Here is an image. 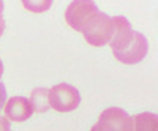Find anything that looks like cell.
<instances>
[{"label":"cell","instance_id":"cell-12","mask_svg":"<svg viewBox=\"0 0 158 131\" xmlns=\"http://www.w3.org/2000/svg\"><path fill=\"white\" fill-rule=\"evenodd\" d=\"M3 32H5V19H3L2 14H0V36L3 35Z\"/></svg>","mask_w":158,"mask_h":131},{"label":"cell","instance_id":"cell-11","mask_svg":"<svg viewBox=\"0 0 158 131\" xmlns=\"http://www.w3.org/2000/svg\"><path fill=\"white\" fill-rule=\"evenodd\" d=\"M0 131H11L10 120L6 119V117H3V115H0Z\"/></svg>","mask_w":158,"mask_h":131},{"label":"cell","instance_id":"cell-2","mask_svg":"<svg viewBox=\"0 0 158 131\" xmlns=\"http://www.w3.org/2000/svg\"><path fill=\"white\" fill-rule=\"evenodd\" d=\"M114 32H115L114 18L108 16L106 13L98 11L97 14L87 22V25L84 27V30L81 33H82V36L85 38V41L90 46L103 47V46L111 43L112 36H114Z\"/></svg>","mask_w":158,"mask_h":131},{"label":"cell","instance_id":"cell-9","mask_svg":"<svg viewBox=\"0 0 158 131\" xmlns=\"http://www.w3.org/2000/svg\"><path fill=\"white\" fill-rule=\"evenodd\" d=\"M22 6L32 13H44L52 6V0H21Z\"/></svg>","mask_w":158,"mask_h":131},{"label":"cell","instance_id":"cell-8","mask_svg":"<svg viewBox=\"0 0 158 131\" xmlns=\"http://www.w3.org/2000/svg\"><path fill=\"white\" fill-rule=\"evenodd\" d=\"M48 93H49V90L46 88H36L32 92V95H30V103H32V106H33V111H38V112H44L46 109H49V100H48Z\"/></svg>","mask_w":158,"mask_h":131},{"label":"cell","instance_id":"cell-13","mask_svg":"<svg viewBox=\"0 0 158 131\" xmlns=\"http://www.w3.org/2000/svg\"><path fill=\"white\" fill-rule=\"evenodd\" d=\"M2 74H3V63L0 60V77H2Z\"/></svg>","mask_w":158,"mask_h":131},{"label":"cell","instance_id":"cell-7","mask_svg":"<svg viewBox=\"0 0 158 131\" xmlns=\"http://www.w3.org/2000/svg\"><path fill=\"white\" fill-rule=\"evenodd\" d=\"M128 131H158V115L153 112H141L130 117Z\"/></svg>","mask_w":158,"mask_h":131},{"label":"cell","instance_id":"cell-4","mask_svg":"<svg viewBox=\"0 0 158 131\" xmlns=\"http://www.w3.org/2000/svg\"><path fill=\"white\" fill-rule=\"evenodd\" d=\"M94 0H73L65 11V21L76 32H82L87 22L98 13Z\"/></svg>","mask_w":158,"mask_h":131},{"label":"cell","instance_id":"cell-1","mask_svg":"<svg viewBox=\"0 0 158 131\" xmlns=\"http://www.w3.org/2000/svg\"><path fill=\"white\" fill-rule=\"evenodd\" d=\"M115 32L111 40V49L114 57L125 65L139 63L149 52V43L146 36L131 29V24L123 16H114Z\"/></svg>","mask_w":158,"mask_h":131},{"label":"cell","instance_id":"cell-6","mask_svg":"<svg viewBox=\"0 0 158 131\" xmlns=\"http://www.w3.org/2000/svg\"><path fill=\"white\" fill-rule=\"evenodd\" d=\"M5 117L13 122H25L33 115V106L29 98L24 96H11L8 101H5Z\"/></svg>","mask_w":158,"mask_h":131},{"label":"cell","instance_id":"cell-10","mask_svg":"<svg viewBox=\"0 0 158 131\" xmlns=\"http://www.w3.org/2000/svg\"><path fill=\"white\" fill-rule=\"evenodd\" d=\"M5 101H6V88L2 82H0V109H3Z\"/></svg>","mask_w":158,"mask_h":131},{"label":"cell","instance_id":"cell-14","mask_svg":"<svg viewBox=\"0 0 158 131\" xmlns=\"http://www.w3.org/2000/svg\"><path fill=\"white\" fill-rule=\"evenodd\" d=\"M3 13V0H0V14Z\"/></svg>","mask_w":158,"mask_h":131},{"label":"cell","instance_id":"cell-5","mask_svg":"<svg viewBox=\"0 0 158 131\" xmlns=\"http://www.w3.org/2000/svg\"><path fill=\"white\" fill-rule=\"evenodd\" d=\"M130 115L120 108L104 109L90 131H128Z\"/></svg>","mask_w":158,"mask_h":131},{"label":"cell","instance_id":"cell-3","mask_svg":"<svg viewBox=\"0 0 158 131\" xmlns=\"http://www.w3.org/2000/svg\"><path fill=\"white\" fill-rule=\"evenodd\" d=\"M48 100H49V108H52L54 111L71 112L79 106L81 95H79L77 88H74L73 85L60 82V84L49 88Z\"/></svg>","mask_w":158,"mask_h":131}]
</instances>
